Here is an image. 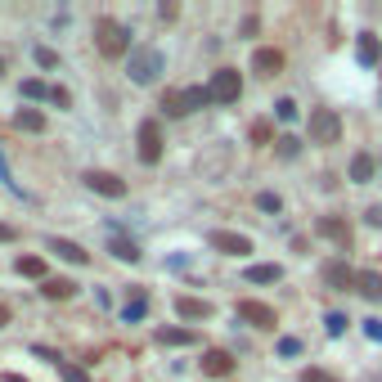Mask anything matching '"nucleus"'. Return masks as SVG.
<instances>
[{"mask_svg":"<svg viewBox=\"0 0 382 382\" xmlns=\"http://www.w3.org/2000/svg\"><path fill=\"white\" fill-rule=\"evenodd\" d=\"M252 68L261 72V77H275V72H283V50H275V45H261V50L252 54Z\"/></svg>","mask_w":382,"mask_h":382,"instance_id":"f8f14e48","label":"nucleus"},{"mask_svg":"<svg viewBox=\"0 0 382 382\" xmlns=\"http://www.w3.org/2000/svg\"><path fill=\"white\" fill-rule=\"evenodd\" d=\"M297 351H302L297 338H283V342H279V355H297Z\"/></svg>","mask_w":382,"mask_h":382,"instance_id":"c9c22d12","label":"nucleus"},{"mask_svg":"<svg viewBox=\"0 0 382 382\" xmlns=\"http://www.w3.org/2000/svg\"><path fill=\"white\" fill-rule=\"evenodd\" d=\"M14 126H18V131H32V135H41V131H45V113H36V108H18Z\"/></svg>","mask_w":382,"mask_h":382,"instance_id":"4be33fe9","label":"nucleus"},{"mask_svg":"<svg viewBox=\"0 0 382 382\" xmlns=\"http://www.w3.org/2000/svg\"><path fill=\"white\" fill-rule=\"evenodd\" d=\"M85 184H90L95 193H104V198H126V180L113 176V171H85Z\"/></svg>","mask_w":382,"mask_h":382,"instance_id":"1a4fd4ad","label":"nucleus"},{"mask_svg":"<svg viewBox=\"0 0 382 382\" xmlns=\"http://www.w3.org/2000/svg\"><path fill=\"white\" fill-rule=\"evenodd\" d=\"M0 180H5V184H14V180H9V167H5V157H0Z\"/></svg>","mask_w":382,"mask_h":382,"instance_id":"a19ab883","label":"nucleus"},{"mask_svg":"<svg viewBox=\"0 0 382 382\" xmlns=\"http://www.w3.org/2000/svg\"><path fill=\"white\" fill-rule=\"evenodd\" d=\"M162 68H167V54H162V50H153V45L131 50V81H135V85H149Z\"/></svg>","mask_w":382,"mask_h":382,"instance_id":"7ed1b4c3","label":"nucleus"},{"mask_svg":"<svg viewBox=\"0 0 382 382\" xmlns=\"http://www.w3.org/2000/svg\"><path fill=\"white\" fill-rule=\"evenodd\" d=\"M355 288H360L369 302H382V275L378 270H360V275H355Z\"/></svg>","mask_w":382,"mask_h":382,"instance_id":"f3484780","label":"nucleus"},{"mask_svg":"<svg viewBox=\"0 0 382 382\" xmlns=\"http://www.w3.org/2000/svg\"><path fill=\"white\" fill-rule=\"evenodd\" d=\"M23 95H28V100H50V85L45 81H23Z\"/></svg>","mask_w":382,"mask_h":382,"instance_id":"a878e982","label":"nucleus"},{"mask_svg":"<svg viewBox=\"0 0 382 382\" xmlns=\"http://www.w3.org/2000/svg\"><path fill=\"white\" fill-rule=\"evenodd\" d=\"M256 207H261V212H279L283 203H279V193H270V189H265V193H256Z\"/></svg>","mask_w":382,"mask_h":382,"instance_id":"c756f323","label":"nucleus"},{"mask_svg":"<svg viewBox=\"0 0 382 382\" xmlns=\"http://www.w3.org/2000/svg\"><path fill=\"white\" fill-rule=\"evenodd\" d=\"M324 283H328V288H351L355 275L347 270V261H328L324 265Z\"/></svg>","mask_w":382,"mask_h":382,"instance_id":"a211bd4d","label":"nucleus"},{"mask_svg":"<svg viewBox=\"0 0 382 382\" xmlns=\"http://www.w3.org/2000/svg\"><path fill=\"white\" fill-rule=\"evenodd\" d=\"M207 104H212L207 85H180V90H167V95H162V113H167V117H184V113L207 108Z\"/></svg>","mask_w":382,"mask_h":382,"instance_id":"f257e3e1","label":"nucleus"},{"mask_svg":"<svg viewBox=\"0 0 382 382\" xmlns=\"http://www.w3.org/2000/svg\"><path fill=\"white\" fill-rule=\"evenodd\" d=\"M297 149H302V144L292 140V135H283V140H279V153H283V157H297Z\"/></svg>","mask_w":382,"mask_h":382,"instance_id":"72a5a7b5","label":"nucleus"},{"mask_svg":"<svg viewBox=\"0 0 382 382\" xmlns=\"http://www.w3.org/2000/svg\"><path fill=\"white\" fill-rule=\"evenodd\" d=\"M108 252H113V256H117V261H131V265H135V261H140V248H135V243H131V239H113V243H108Z\"/></svg>","mask_w":382,"mask_h":382,"instance_id":"5701e85b","label":"nucleus"},{"mask_svg":"<svg viewBox=\"0 0 382 382\" xmlns=\"http://www.w3.org/2000/svg\"><path fill=\"white\" fill-rule=\"evenodd\" d=\"M198 364H203L207 378H229V374H234V355H229V351H203Z\"/></svg>","mask_w":382,"mask_h":382,"instance_id":"9b49d317","label":"nucleus"},{"mask_svg":"<svg viewBox=\"0 0 382 382\" xmlns=\"http://www.w3.org/2000/svg\"><path fill=\"white\" fill-rule=\"evenodd\" d=\"M374 171H378V157L374 153H355L351 157V180L355 184H369V180H374Z\"/></svg>","mask_w":382,"mask_h":382,"instance_id":"dca6fc26","label":"nucleus"},{"mask_svg":"<svg viewBox=\"0 0 382 382\" xmlns=\"http://www.w3.org/2000/svg\"><path fill=\"white\" fill-rule=\"evenodd\" d=\"M0 72H5V59H0Z\"/></svg>","mask_w":382,"mask_h":382,"instance_id":"37998d69","label":"nucleus"},{"mask_svg":"<svg viewBox=\"0 0 382 382\" xmlns=\"http://www.w3.org/2000/svg\"><path fill=\"white\" fill-rule=\"evenodd\" d=\"M275 117H279V121H292V117H297V104H292V100H279V104H275Z\"/></svg>","mask_w":382,"mask_h":382,"instance_id":"7c9ffc66","label":"nucleus"},{"mask_svg":"<svg viewBox=\"0 0 382 382\" xmlns=\"http://www.w3.org/2000/svg\"><path fill=\"white\" fill-rule=\"evenodd\" d=\"M32 54H36V64H41V68H59V54L50 50V45H36Z\"/></svg>","mask_w":382,"mask_h":382,"instance_id":"cd10ccee","label":"nucleus"},{"mask_svg":"<svg viewBox=\"0 0 382 382\" xmlns=\"http://www.w3.org/2000/svg\"><path fill=\"white\" fill-rule=\"evenodd\" d=\"M144 311H149V302H144V297H135V302L121 306V319H126V324H131V319H144Z\"/></svg>","mask_w":382,"mask_h":382,"instance_id":"393cba45","label":"nucleus"},{"mask_svg":"<svg viewBox=\"0 0 382 382\" xmlns=\"http://www.w3.org/2000/svg\"><path fill=\"white\" fill-rule=\"evenodd\" d=\"M50 104H59V108H72V95L64 90V85H50Z\"/></svg>","mask_w":382,"mask_h":382,"instance_id":"473e14b6","label":"nucleus"},{"mask_svg":"<svg viewBox=\"0 0 382 382\" xmlns=\"http://www.w3.org/2000/svg\"><path fill=\"white\" fill-rule=\"evenodd\" d=\"M207 248H216L225 256H248L252 239H248V234H234V229H212V234H207Z\"/></svg>","mask_w":382,"mask_h":382,"instance_id":"6e6552de","label":"nucleus"},{"mask_svg":"<svg viewBox=\"0 0 382 382\" xmlns=\"http://www.w3.org/2000/svg\"><path fill=\"white\" fill-rule=\"evenodd\" d=\"M41 292H45L50 302H68L72 292H77V283H72V279H45V283H41Z\"/></svg>","mask_w":382,"mask_h":382,"instance_id":"aec40b11","label":"nucleus"},{"mask_svg":"<svg viewBox=\"0 0 382 382\" xmlns=\"http://www.w3.org/2000/svg\"><path fill=\"white\" fill-rule=\"evenodd\" d=\"M50 252H59V256L72 261V265H85V261H90V252H85L81 243H72V239H50Z\"/></svg>","mask_w":382,"mask_h":382,"instance_id":"2eb2a0df","label":"nucleus"},{"mask_svg":"<svg viewBox=\"0 0 382 382\" xmlns=\"http://www.w3.org/2000/svg\"><path fill=\"white\" fill-rule=\"evenodd\" d=\"M342 140V117L333 108H311V144H338Z\"/></svg>","mask_w":382,"mask_h":382,"instance_id":"423d86ee","label":"nucleus"},{"mask_svg":"<svg viewBox=\"0 0 382 382\" xmlns=\"http://www.w3.org/2000/svg\"><path fill=\"white\" fill-rule=\"evenodd\" d=\"M59 378H64V382H90V378H85V369H77V364H64V360H59Z\"/></svg>","mask_w":382,"mask_h":382,"instance_id":"bb28decb","label":"nucleus"},{"mask_svg":"<svg viewBox=\"0 0 382 382\" xmlns=\"http://www.w3.org/2000/svg\"><path fill=\"white\" fill-rule=\"evenodd\" d=\"M207 95H212V104H239V95H243L239 68H216V72H212V85H207Z\"/></svg>","mask_w":382,"mask_h":382,"instance_id":"20e7f679","label":"nucleus"},{"mask_svg":"<svg viewBox=\"0 0 382 382\" xmlns=\"http://www.w3.org/2000/svg\"><path fill=\"white\" fill-rule=\"evenodd\" d=\"M364 220H369V225H382V203H374V207H369V212H364Z\"/></svg>","mask_w":382,"mask_h":382,"instance_id":"4c0bfd02","label":"nucleus"},{"mask_svg":"<svg viewBox=\"0 0 382 382\" xmlns=\"http://www.w3.org/2000/svg\"><path fill=\"white\" fill-rule=\"evenodd\" d=\"M324 324H328V333H333V338H342V333H347V315H338V311H333V315L324 319Z\"/></svg>","mask_w":382,"mask_h":382,"instance_id":"2f4dec72","label":"nucleus"},{"mask_svg":"<svg viewBox=\"0 0 382 382\" xmlns=\"http://www.w3.org/2000/svg\"><path fill=\"white\" fill-rule=\"evenodd\" d=\"M18 239V229L14 225H5V220H0V243H14Z\"/></svg>","mask_w":382,"mask_h":382,"instance_id":"58836bf2","label":"nucleus"},{"mask_svg":"<svg viewBox=\"0 0 382 382\" xmlns=\"http://www.w3.org/2000/svg\"><path fill=\"white\" fill-rule=\"evenodd\" d=\"M355 54H360L364 68H374L378 54H382V50H378V36H374V32H360V41H355Z\"/></svg>","mask_w":382,"mask_h":382,"instance_id":"6ab92c4d","label":"nucleus"},{"mask_svg":"<svg viewBox=\"0 0 382 382\" xmlns=\"http://www.w3.org/2000/svg\"><path fill=\"white\" fill-rule=\"evenodd\" d=\"M315 229L324 234V239H333L342 252L351 248V225H347V220H338V216H319V220H315Z\"/></svg>","mask_w":382,"mask_h":382,"instance_id":"9d476101","label":"nucleus"},{"mask_svg":"<svg viewBox=\"0 0 382 382\" xmlns=\"http://www.w3.org/2000/svg\"><path fill=\"white\" fill-rule=\"evenodd\" d=\"M176 315L180 319H212V302H203V297H176Z\"/></svg>","mask_w":382,"mask_h":382,"instance_id":"ddd939ff","label":"nucleus"},{"mask_svg":"<svg viewBox=\"0 0 382 382\" xmlns=\"http://www.w3.org/2000/svg\"><path fill=\"white\" fill-rule=\"evenodd\" d=\"M5 324H9V306L0 302V328H5Z\"/></svg>","mask_w":382,"mask_h":382,"instance_id":"ea45409f","label":"nucleus"},{"mask_svg":"<svg viewBox=\"0 0 382 382\" xmlns=\"http://www.w3.org/2000/svg\"><path fill=\"white\" fill-rule=\"evenodd\" d=\"M302 382H342V378H333L328 369H302Z\"/></svg>","mask_w":382,"mask_h":382,"instance_id":"c85d7f7f","label":"nucleus"},{"mask_svg":"<svg viewBox=\"0 0 382 382\" xmlns=\"http://www.w3.org/2000/svg\"><path fill=\"white\" fill-rule=\"evenodd\" d=\"M0 382H28V378H18V374H5V378H0Z\"/></svg>","mask_w":382,"mask_h":382,"instance_id":"79ce46f5","label":"nucleus"},{"mask_svg":"<svg viewBox=\"0 0 382 382\" xmlns=\"http://www.w3.org/2000/svg\"><path fill=\"white\" fill-rule=\"evenodd\" d=\"M14 270H18V275L23 279H50V275H45V261H41V256H18V261H14Z\"/></svg>","mask_w":382,"mask_h":382,"instance_id":"412c9836","label":"nucleus"},{"mask_svg":"<svg viewBox=\"0 0 382 382\" xmlns=\"http://www.w3.org/2000/svg\"><path fill=\"white\" fill-rule=\"evenodd\" d=\"M234 315H239L243 324H252V328H275V324H279L275 306H265V302H252V297H243L239 306H234Z\"/></svg>","mask_w":382,"mask_h":382,"instance_id":"0eeeda50","label":"nucleus"},{"mask_svg":"<svg viewBox=\"0 0 382 382\" xmlns=\"http://www.w3.org/2000/svg\"><path fill=\"white\" fill-rule=\"evenodd\" d=\"M252 140H256V144H270V121H256V126H252Z\"/></svg>","mask_w":382,"mask_h":382,"instance_id":"f704fd0d","label":"nucleus"},{"mask_svg":"<svg viewBox=\"0 0 382 382\" xmlns=\"http://www.w3.org/2000/svg\"><path fill=\"white\" fill-rule=\"evenodd\" d=\"M364 333H369L374 342H382V319H364Z\"/></svg>","mask_w":382,"mask_h":382,"instance_id":"e433bc0d","label":"nucleus"},{"mask_svg":"<svg viewBox=\"0 0 382 382\" xmlns=\"http://www.w3.org/2000/svg\"><path fill=\"white\" fill-rule=\"evenodd\" d=\"M135 140H140V162H144V167H157V162H162V126H157V117H144Z\"/></svg>","mask_w":382,"mask_h":382,"instance_id":"39448f33","label":"nucleus"},{"mask_svg":"<svg viewBox=\"0 0 382 382\" xmlns=\"http://www.w3.org/2000/svg\"><path fill=\"white\" fill-rule=\"evenodd\" d=\"M279 265H248V283H279Z\"/></svg>","mask_w":382,"mask_h":382,"instance_id":"b1692460","label":"nucleus"},{"mask_svg":"<svg viewBox=\"0 0 382 382\" xmlns=\"http://www.w3.org/2000/svg\"><path fill=\"white\" fill-rule=\"evenodd\" d=\"M95 41H100V54H104V59L131 54V32L121 28L117 18H100V23H95Z\"/></svg>","mask_w":382,"mask_h":382,"instance_id":"f03ea898","label":"nucleus"},{"mask_svg":"<svg viewBox=\"0 0 382 382\" xmlns=\"http://www.w3.org/2000/svg\"><path fill=\"white\" fill-rule=\"evenodd\" d=\"M153 338H157V347H193L198 333H193V328H157Z\"/></svg>","mask_w":382,"mask_h":382,"instance_id":"4468645a","label":"nucleus"}]
</instances>
